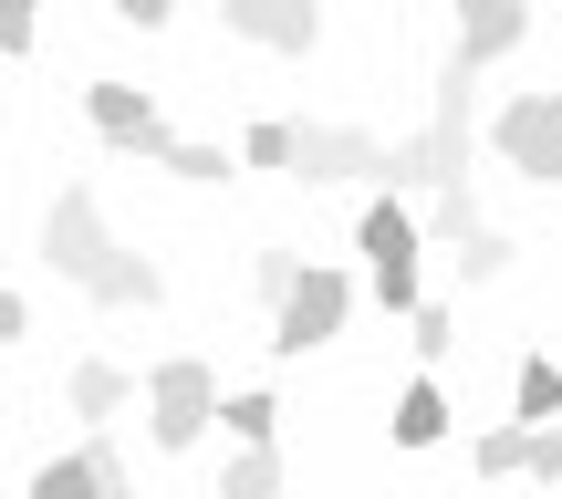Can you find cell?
<instances>
[{
	"label": "cell",
	"instance_id": "6da1fadb",
	"mask_svg": "<svg viewBox=\"0 0 562 499\" xmlns=\"http://www.w3.org/2000/svg\"><path fill=\"white\" fill-rule=\"evenodd\" d=\"M42 260H53L83 302H104V313H157V302H167V271L104 229V199H94V188H63V199L42 208Z\"/></svg>",
	"mask_w": 562,
	"mask_h": 499
},
{
	"label": "cell",
	"instance_id": "7a4b0ae2",
	"mask_svg": "<svg viewBox=\"0 0 562 499\" xmlns=\"http://www.w3.org/2000/svg\"><path fill=\"white\" fill-rule=\"evenodd\" d=\"M355 250H364V292L406 322V313L427 302V281H417V260H427L417 199H406V188H375V199H364V219H355Z\"/></svg>",
	"mask_w": 562,
	"mask_h": 499
},
{
	"label": "cell",
	"instance_id": "3957f363",
	"mask_svg": "<svg viewBox=\"0 0 562 499\" xmlns=\"http://www.w3.org/2000/svg\"><path fill=\"white\" fill-rule=\"evenodd\" d=\"M146 438L167 447V458H188V447L220 427V375H209L199 354H167V364H146Z\"/></svg>",
	"mask_w": 562,
	"mask_h": 499
},
{
	"label": "cell",
	"instance_id": "277c9868",
	"mask_svg": "<svg viewBox=\"0 0 562 499\" xmlns=\"http://www.w3.org/2000/svg\"><path fill=\"white\" fill-rule=\"evenodd\" d=\"M344 313H355V271H334V260H302L292 292L271 302V354H323V343L344 333Z\"/></svg>",
	"mask_w": 562,
	"mask_h": 499
},
{
	"label": "cell",
	"instance_id": "5b68a950",
	"mask_svg": "<svg viewBox=\"0 0 562 499\" xmlns=\"http://www.w3.org/2000/svg\"><path fill=\"white\" fill-rule=\"evenodd\" d=\"M490 157H501L510 178H531V188H562V83L552 94H510L501 115H490Z\"/></svg>",
	"mask_w": 562,
	"mask_h": 499
},
{
	"label": "cell",
	"instance_id": "8992f818",
	"mask_svg": "<svg viewBox=\"0 0 562 499\" xmlns=\"http://www.w3.org/2000/svg\"><path fill=\"white\" fill-rule=\"evenodd\" d=\"M292 178L302 188H344V178L385 188V136H364V125H292Z\"/></svg>",
	"mask_w": 562,
	"mask_h": 499
},
{
	"label": "cell",
	"instance_id": "52a82bcc",
	"mask_svg": "<svg viewBox=\"0 0 562 499\" xmlns=\"http://www.w3.org/2000/svg\"><path fill=\"white\" fill-rule=\"evenodd\" d=\"M83 115H94V136L125 146V157H167V104L146 94V83H83Z\"/></svg>",
	"mask_w": 562,
	"mask_h": 499
},
{
	"label": "cell",
	"instance_id": "ba28073f",
	"mask_svg": "<svg viewBox=\"0 0 562 499\" xmlns=\"http://www.w3.org/2000/svg\"><path fill=\"white\" fill-rule=\"evenodd\" d=\"M125 489V447L104 438V427H83V447H63V458L32 468V499H115Z\"/></svg>",
	"mask_w": 562,
	"mask_h": 499
},
{
	"label": "cell",
	"instance_id": "9c48e42d",
	"mask_svg": "<svg viewBox=\"0 0 562 499\" xmlns=\"http://www.w3.org/2000/svg\"><path fill=\"white\" fill-rule=\"evenodd\" d=\"M521 42H531V0H459V42H448V53H459L469 73L510 63Z\"/></svg>",
	"mask_w": 562,
	"mask_h": 499
},
{
	"label": "cell",
	"instance_id": "30bf717a",
	"mask_svg": "<svg viewBox=\"0 0 562 499\" xmlns=\"http://www.w3.org/2000/svg\"><path fill=\"white\" fill-rule=\"evenodd\" d=\"M220 21L261 53H313L323 42V0H220Z\"/></svg>",
	"mask_w": 562,
	"mask_h": 499
},
{
	"label": "cell",
	"instance_id": "8fae6325",
	"mask_svg": "<svg viewBox=\"0 0 562 499\" xmlns=\"http://www.w3.org/2000/svg\"><path fill=\"white\" fill-rule=\"evenodd\" d=\"M136 385H146V375H125L115 354H83V364H74V385H63V406H74L83 427H115L125 406H136Z\"/></svg>",
	"mask_w": 562,
	"mask_h": 499
},
{
	"label": "cell",
	"instance_id": "7c38bea8",
	"mask_svg": "<svg viewBox=\"0 0 562 499\" xmlns=\"http://www.w3.org/2000/svg\"><path fill=\"white\" fill-rule=\"evenodd\" d=\"M448 438V396H438V375H417L396 396V447H438Z\"/></svg>",
	"mask_w": 562,
	"mask_h": 499
},
{
	"label": "cell",
	"instance_id": "4fadbf2b",
	"mask_svg": "<svg viewBox=\"0 0 562 499\" xmlns=\"http://www.w3.org/2000/svg\"><path fill=\"white\" fill-rule=\"evenodd\" d=\"M510 417H521V427L562 417V364L552 354H521V375H510Z\"/></svg>",
	"mask_w": 562,
	"mask_h": 499
},
{
	"label": "cell",
	"instance_id": "5bb4252c",
	"mask_svg": "<svg viewBox=\"0 0 562 499\" xmlns=\"http://www.w3.org/2000/svg\"><path fill=\"white\" fill-rule=\"evenodd\" d=\"M271 489H281V447H271V438H240V458H229L220 499H271Z\"/></svg>",
	"mask_w": 562,
	"mask_h": 499
},
{
	"label": "cell",
	"instance_id": "9a60e30c",
	"mask_svg": "<svg viewBox=\"0 0 562 499\" xmlns=\"http://www.w3.org/2000/svg\"><path fill=\"white\" fill-rule=\"evenodd\" d=\"M167 178H188V188H229V178H240V167H229V146H188V136H167Z\"/></svg>",
	"mask_w": 562,
	"mask_h": 499
},
{
	"label": "cell",
	"instance_id": "2e32d148",
	"mask_svg": "<svg viewBox=\"0 0 562 499\" xmlns=\"http://www.w3.org/2000/svg\"><path fill=\"white\" fill-rule=\"evenodd\" d=\"M220 427L229 438H281V406L261 396V385H240V396H220Z\"/></svg>",
	"mask_w": 562,
	"mask_h": 499
},
{
	"label": "cell",
	"instance_id": "e0dca14e",
	"mask_svg": "<svg viewBox=\"0 0 562 499\" xmlns=\"http://www.w3.org/2000/svg\"><path fill=\"white\" fill-rule=\"evenodd\" d=\"M521 447H531V427H521V417L490 427V438H480V479H521Z\"/></svg>",
	"mask_w": 562,
	"mask_h": 499
},
{
	"label": "cell",
	"instance_id": "ac0fdd59",
	"mask_svg": "<svg viewBox=\"0 0 562 499\" xmlns=\"http://www.w3.org/2000/svg\"><path fill=\"white\" fill-rule=\"evenodd\" d=\"M406 343H417V354L438 364L448 343H459V322H448V302H417V313H406Z\"/></svg>",
	"mask_w": 562,
	"mask_h": 499
},
{
	"label": "cell",
	"instance_id": "d6986e66",
	"mask_svg": "<svg viewBox=\"0 0 562 499\" xmlns=\"http://www.w3.org/2000/svg\"><path fill=\"white\" fill-rule=\"evenodd\" d=\"M510 271V240L501 229H480V240H459V281H501Z\"/></svg>",
	"mask_w": 562,
	"mask_h": 499
},
{
	"label": "cell",
	"instance_id": "ffe728a7",
	"mask_svg": "<svg viewBox=\"0 0 562 499\" xmlns=\"http://www.w3.org/2000/svg\"><path fill=\"white\" fill-rule=\"evenodd\" d=\"M521 479H552V489H562V417H542V427H531V447H521Z\"/></svg>",
	"mask_w": 562,
	"mask_h": 499
},
{
	"label": "cell",
	"instance_id": "44dd1931",
	"mask_svg": "<svg viewBox=\"0 0 562 499\" xmlns=\"http://www.w3.org/2000/svg\"><path fill=\"white\" fill-rule=\"evenodd\" d=\"M240 167H292V125H250V136H240Z\"/></svg>",
	"mask_w": 562,
	"mask_h": 499
},
{
	"label": "cell",
	"instance_id": "7402d4cb",
	"mask_svg": "<svg viewBox=\"0 0 562 499\" xmlns=\"http://www.w3.org/2000/svg\"><path fill=\"white\" fill-rule=\"evenodd\" d=\"M292 271H302L292 250H261V260H250V292H261V302H281V292H292Z\"/></svg>",
	"mask_w": 562,
	"mask_h": 499
},
{
	"label": "cell",
	"instance_id": "603a6c76",
	"mask_svg": "<svg viewBox=\"0 0 562 499\" xmlns=\"http://www.w3.org/2000/svg\"><path fill=\"white\" fill-rule=\"evenodd\" d=\"M32 42H42V21H32V11H11V0H0V63H21V53H32Z\"/></svg>",
	"mask_w": 562,
	"mask_h": 499
},
{
	"label": "cell",
	"instance_id": "cb8c5ba5",
	"mask_svg": "<svg viewBox=\"0 0 562 499\" xmlns=\"http://www.w3.org/2000/svg\"><path fill=\"white\" fill-rule=\"evenodd\" d=\"M115 21H125V32H167V21H178V0H115Z\"/></svg>",
	"mask_w": 562,
	"mask_h": 499
},
{
	"label": "cell",
	"instance_id": "d4e9b609",
	"mask_svg": "<svg viewBox=\"0 0 562 499\" xmlns=\"http://www.w3.org/2000/svg\"><path fill=\"white\" fill-rule=\"evenodd\" d=\"M21 333H32V302H21L11 281H0V343H21Z\"/></svg>",
	"mask_w": 562,
	"mask_h": 499
},
{
	"label": "cell",
	"instance_id": "484cf974",
	"mask_svg": "<svg viewBox=\"0 0 562 499\" xmlns=\"http://www.w3.org/2000/svg\"><path fill=\"white\" fill-rule=\"evenodd\" d=\"M11 11H42V0H11Z\"/></svg>",
	"mask_w": 562,
	"mask_h": 499
}]
</instances>
